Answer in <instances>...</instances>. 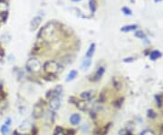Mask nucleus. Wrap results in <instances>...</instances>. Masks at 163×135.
<instances>
[{"label":"nucleus","mask_w":163,"mask_h":135,"mask_svg":"<svg viewBox=\"0 0 163 135\" xmlns=\"http://www.w3.org/2000/svg\"><path fill=\"white\" fill-rule=\"evenodd\" d=\"M26 69L30 73H37L41 69V64L35 58H30L26 63Z\"/></svg>","instance_id":"f257e3e1"},{"label":"nucleus","mask_w":163,"mask_h":135,"mask_svg":"<svg viewBox=\"0 0 163 135\" xmlns=\"http://www.w3.org/2000/svg\"><path fill=\"white\" fill-rule=\"evenodd\" d=\"M43 69L46 73H56L59 72L60 70V66L59 65L54 61H49V62H46L43 65Z\"/></svg>","instance_id":"f03ea898"},{"label":"nucleus","mask_w":163,"mask_h":135,"mask_svg":"<svg viewBox=\"0 0 163 135\" xmlns=\"http://www.w3.org/2000/svg\"><path fill=\"white\" fill-rule=\"evenodd\" d=\"M54 27L53 24H48L47 25H46V27H43V30H41V36H43V39H49L51 38L52 36H54Z\"/></svg>","instance_id":"7ed1b4c3"},{"label":"nucleus","mask_w":163,"mask_h":135,"mask_svg":"<svg viewBox=\"0 0 163 135\" xmlns=\"http://www.w3.org/2000/svg\"><path fill=\"white\" fill-rule=\"evenodd\" d=\"M61 106V101L59 97H53L49 102V107L52 111H57Z\"/></svg>","instance_id":"20e7f679"},{"label":"nucleus","mask_w":163,"mask_h":135,"mask_svg":"<svg viewBox=\"0 0 163 135\" xmlns=\"http://www.w3.org/2000/svg\"><path fill=\"white\" fill-rule=\"evenodd\" d=\"M81 122V116L78 113H73L70 116V123L72 125H77Z\"/></svg>","instance_id":"39448f33"},{"label":"nucleus","mask_w":163,"mask_h":135,"mask_svg":"<svg viewBox=\"0 0 163 135\" xmlns=\"http://www.w3.org/2000/svg\"><path fill=\"white\" fill-rule=\"evenodd\" d=\"M32 124L30 123V121H28V120H25V121H23L20 124H19V130L21 131H28L29 129L31 128Z\"/></svg>","instance_id":"423d86ee"},{"label":"nucleus","mask_w":163,"mask_h":135,"mask_svg":"<svg viewBox=\"0 0 163 135\" xmlns=\"http://www.w3.org/2000/svg\"><path fill=\"white\" fill-rule=\"evenodd\" d=\"M81 97L85 100V101H89L91 100L93 97V91H86V92H83L82 94H81Z\"/></svg>","instance_id":"0eeeda50"},{"label":"nucleus","mask_w":163,"mask_h":135,"mask_svg":"<svg viewBox=\"0 0 163 135\" xmlns=\"http://www.w3.org/2000/svg\"><path fill=\"white\" fill-rule=\"evenodd\" d=\"M40 23H41V17H35V18L33 19V21L31 22V26H32L31 29H32V30H35V29L39 26Z\"/></svg>","instance_id":"6e6552de"},{"label":"nucleus","mask_w":163,"mask_h":135,"mask_svg":"<svg viewBox=\"0 0 163 135\" xmlns=\"http://www.w3.org/2000/svg\"><path fill=\"white\" fill-rule=\"evenodd\" d=\"M94 50H95V44H92L90 47H89L88 51L86 52V54H85V58H90L94 54Z\"/></svg>","instance_id":"1a4fd4ad"},{"label":"nucleus","mask_w":163,"mask_h":135,"mask_svg":"<svg viewBox=\"0 0 163 135\" xmlns=\"http://www.w3.org/2000/svg\"><path fill=\"white\" fill-rule=\"evenodd\" d=\"M77 71L76 70H72L67 75V78H66V81L67 82H70V81H72L73 79H75L76 76H77Z\"/></svg>","instance_id":"9d476101"},{"label":"nucleus","mask_w":163,"mask_h":135,"mask_svg":"<svg viewBox=\"0 0 163 135\" xmlns=\"http://www.w3.org/2000/svg\"><path fill=\"white\" fill-rule=\"evenodd\" d=\"M90 66H91V59L90 58H85L83 60V64H82V69L86 71V70L89 69V67Z\"/></svg>","instance_id":"9b49d317"},{"label":"nucleus","mask_w":163,"mask_h":135,"mask_svg":"<svg viewBox=\"0 0 163 135\" xmlns=\"http://www.w3.org/2000/svg\"><path fill=\"white\" fill-rule=\"evenodd\" d=\"M1 132L3 135H8L10 133V125L3 124L1 127Z\"/></svg>","instance_id":"f8f14e48"},{"label":"nucleus","mask_w":163,"mask_h":135,"mask_svg":"<svg viewBox=\"0 0 163 135\" xmlns=\"http://www.w3.org/2000/svg\"><path fill=\"white\" fill-rule=\"evenodd\" d=\"M103 73H104V68H103V67H100V68L98 69V71H97L96 74H95V77H96V79H99V78H101V77L102 76Z\"/></svg>","instance_id":"ddd939ff"},{"label":"nucleus","mask_w":163,"mask_h":135,"mask_svg":"<svg viewBox=\"0 0 163 135\" xmlns=\"http://www.w3.org/2000/svg\"><path fill=\"white\" fill-rule=\"evenodd\" d=\"M7 3L0 1V13H5L7 11Z\"/></svg>","instance_id":"4468645a"},{"label":"nucleus","mask_w":163,"mask_h":135,"mask_svg":"<svg viewBox=\"0 0 163 135\" xmlns=\"http://www.w3.org/2000/svg\"><path fill=\"white\" fill-rule=\"evenodd\" d=\"M141 135H155V134L151 131H150V130H145V131H143L141 132Z\"/></svg>","instance_id":"2eb2a0df"},{"label":"nucleus","mask_w":163,"mask_h":135,"mask_svg":"<svg viewBox=\"0 0 163 135\" xmlns=\"http://www.w3.org/2000/svg\"><path fill=\"white\" fill-rule=\"evenodd\" d=\"M90 8H91L92 12L95 11V5H94V2L93 1V0H91V1H90Z\"/></svg>","instance_id":"dca6fc26"},{"label":"nucleus","mask_w":163,"mask_h":135,"mask_svg":"<svg viewBox=\"0 0 163 135\" xmlns=\"http://www.w3.org/2000/svg\"><path fill=\"white\" fill-rule=\"evenodd\" d=\"M133 28H135V26H132V27H124V28H122V31H128V30H131V29H133Z\"/></svg>","instance_id":"f3484780"},{"label":"nucleus","mask_w":163,"mask_h":135,"mask_svg":"<svg viewBox=\"0 0 163 135\" xmlns=\"http://www.w3.org/2000/svg\"><path fill=\"white\" fill-rule=\"evenodd\" d=\"M159 53H157V52H154V53H153V54H151V55H154V56H152L151 58H152V59H155V58H157L158 56H159Z\"/></svg>","instance_id":"a211bd4d"},{"label":"nucleus","mask_w":163,"mask_h":135,"mask_svg":"<svg viewBox=\"0 0 163 135\" xmlns=\"http://www.w3.org/2000/svg\"><path fill=\"white\" fill-rule=\"evenodd\" d=\"M5 124H7V125H10V124H11V118H7V121H6Z\"/></svg>","instance_id":"6ab92c4d"},{"label":"nucleus","mask_w":163,"mask_h":135,"mask_svg":"<svg viewBox=\"0 0 163 135\" xmlns=\"http://www.w3.org/2000/svg\"><path fill=\"white\" fill-rule=\"evenodd\" d=\"M72 1H80V0H72Z\"/></svg>","instance_id":"aec40b11"},{"label":"nucleus","mask_w":163,"mask_h":135,"mask_svg":"<svg viewBox=\"0 0 163 135\" xmlns=\"http://www.w3.org/2000/svg\"><path fill=\"white\" fill-rule=\"evenodd\" d=\"M17 135H25V134H17Z\"/></svg>","instance_id":"412c9836"}]
</instances>
